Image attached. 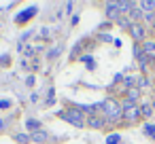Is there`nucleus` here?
Masks as SVG:
<instances>
[{"instance_id": "20", "label": "nucleus", "mask_w": 155, "mask_h": 144, "mask_svg": "<svg viewBox=\"0 0 155 144\" xmlns=\"http://www.w3.org/2000/svg\"><path fill=\"white\" fill-rule=\"evenodd\" d=\"M60 53H62V47H55V49H51V51H49L47 55H49V57H58Z\"/></svg>"}, {"instance_id": "25", "label": "nucleus", "mask_w": 155, "mask_h": 144, "mask_svg": "<svg viewBox=\"0 0 155 144\" xmlns=\"http://www.w3.org/2000/svg\"><path fill=\"white\" fill-rule=\"evenodd\" d=\"M151 106H153V110H155V98H153V102H151Z\"/></svg>"}, {"instance_id": "8", "label": "nucleus", "mask_w": 155, "mask_h": 144, "mask_svg": "<svg viewBox=\"0 0 155 144\" xmlns=\"http://www.w3.org/2000/svg\"><path fill=\"white\" fill-rule=\"evenodd\" d=\"M142 53H144L149 59L155 62V43H153V40H144V43H142Z\"/></svg>"}, {"instance_id": "10", "label": "nucleus", "mask_w": 155, "mask_h": 144, "mask_svg": "<svg viewBox=\"0 0 155 144\" xmlns=\"http://www.w3.org/2000/svg\"><path fill=\"white\" fill-rule=\"evenodd\" d=\"M125 95H127L125 100H130V102H134V104H136V102L140 100V89H138V87H130V89L125 91Z\"/></svg>"}, {"instance_id": "18", "label": "nucleus", "mask_w": 155, "mask_h": 144, "mask_svg": "<svg viewBox=\"0 0 155 144\" xmlns=\"http://www.w3.org/2000/svg\"><path fill=\"white\" fill-rule=\"evenodd\" d=\"M81 62H85V64H87V68H94V57H91V55H83V57H81Z\"/></svg>"}, {"instance_id": "3", "label": "nucleus", "mask_w": 155, "mask_h": 144, "mask_svg": "<svg viewBox=\"0 0 155 144\" xmlns=\"http://www.w3.org/2000/svg\"><path fill=\"white\" fill-rule=\"evenodd\" d=\"M121 108H123V119L125 121H138L140 119V106L138 104H134L130 100H123Z\"/></svg>"}, {"instance_id": "17", "label": "nucleus", "mask_w": 155, "mask_h": 144, "mask_svg": "<svg viewBox=\"0 0 155 144\" xmlns=\"http://www.w3.org/2000/svg\"><path fill=\"white\" fill-rule=\"evenodd\" d=\"M144 133L149 138H155V125H144Z\"/></svg>"}, {"instance_id": "7", "label": "nucleus", "mask_w": 155, "mask_h": 144, "mask_svg": "<svg viewBox=\"0 0 155 144\" xmlns=\"http://www.w3.org/2000/svg\"><path fill=\"white\" fill-rule=\"evenodd\" d=\"M104 13H106L108 19H115V21L121 17V15H119V9H117V2H106V5H104Z\"/></svg>"}, {"instance_id": "23", "label": "nucleus", "mask_w": 155, "mask_h": 144, "mask_svg": "<svg viewBox=\"0 0 155 144\" xmlns=\"http://www.w3.org/2000/svg\"><path fill=\"white\" fill-rule=\"evenodd\" d=\"M26 85H28V87H32V85H34V76H28V81H26Z\"/></svg>"}, {"instance_id": "6", "label": "nucleus", "mask_w": 155, "mask_h": 144, "mask_svg": "<svg viewBox=\"0 0 155 144\" xmlns=\"http://www.w3.org/2000/svg\"><path fill=\"white\" fill-rule=\"evenodd\" d=\"M49 138H51V136H49V131H45V129H38V131L30 133V142H34V144H45Z\"/></svg>"}, {"instance_id": "19", "label": "nucleus", "mask_w": 155, "mask_h": 144, "mask_svg": "<svg viewBox=\"0 0 155 144\" xmlns=\"http://www.w3.org/2000/svg\"><path fill=\"white\" fill-rule=\"evenodd\" d=\"M123 81H125V85H127V89H130V87H136V78H134V76H125Z\"/></svg>"}, {"instance_id": "12", "label": "nucleus", "mask_w": 155, "mask_h": 144, "mask_svg": "<svg viewBox=\"0 0 155 144\" xmlns=\"http://www.w3.org/2000/svg\"><path fill=\"white\" fill-rule=\"evenodd\" d=\"M26 127H28V131H30V133H34V131H38V129H43V127H41V121H36V119H28V121H26Z\"/></svg>"}, {"instance_id": "21", "label": "nucleus", "mask_w": 155, "mask_h": 144, "mask_svg": "<svg viewBox=\"0 0 155 144\" xmlns=\"http://www.w3.org/2000/svg\"><path fill=\"white\" fill-rule=\"evenodd\" d=\"M9 59H11L9 55H0V66H9V64H11Z\"/></svg>"}, {"instance_id": "26", "label": "nucleus", "mask_w": 155, "mask_h": 144, "mask_svg": "<svg viewBox=\"0 0 155 144\" xmlns=\"http://www.w3.org/2000/svg\"><path fill=\"white\" fill-rule=\"evenodd\" d=\"M153 15H155V11H153Z\"/></svg>"}, {"instance_id": "16", "label": "nucleus", "mask_w": 155, "mask_h": 144, "mask_svg": "<svg viewBox=\"0 0 155 144\" xmlns=\"http://www.w3.org/2000/svg\"><path fill=\"white\" fill-rule=\"evenodd\" d=\"M119 142H121V136L119 133H113V136L106 138V144H119Z\"/></svg>"}, {"instance_id": "1", "label": "nucleus", "mask_w": 155, "mask_h": 144, "mask_svg": "<svg viewBox=\"0 0 155 144\" xmlns=\"http://www.w3.org/2000/svg\"><path fill=\"white\" fill-rule=\"evenodd\" d=\"M102 106H104V121H108V123H117V121H121L123 119V108H121V104L115 100V98H106L104 102H102Z\"/></svg>"}, {"instance_id": "5", "label": "nucleus", "mask_w": 155, "mask_h": 144, "mask_svg": "<svg viewBox=\"0 0 155 144\" xmlns=\"http://www.w3.org/2000/svg\"><path fill=\"white\" fill-rule=\"evenodd\" d=\"M130 36H132L136 43H138V40L142 43V40H144V36H147L144 26H142V24H132V28H130Z\"/></svg>"}, {"instance_id": "15", "label": "nucleus", "mask_w": 155, "mask_h": 144, "mask_svg": "<svg viewBox=\"0 0 155 144\" xmlns=\"http://www.w3.org/2000/svg\"><path fill=\"white\" fill-rule=\"evenodd\" d=\"M15 140H17L19 144H28V142H30V133H17Z\"/></svg>"}, {"instance_id": "13", "label": "nucleus", "mask_w": 155, "mask_h": 144, "mask_svg": "<svg viewBox=\"0 0 155 144\" xmlns=\"http://www.w3.org/2000/svg\"><path fill=\"white\" fill-rule=\"evenodd\" d=\"M138 9H140L142 13H151V11L155 9V2H153V0H142V2L138 5Z\"/></svg>"}, {"instance_id": "2", "label": "nucleus", "mask_w": 155, "mask_h": 144, "mask_svg": "<svg viewBox=\"0 0 155 144\" xmlns=\"http://www.w3.org/2000/svg\"><path fill=\"white\" fill-rule=\"evenodd\" d=\"M60 117H62L66 123H70L72 127H77V129H83V127H85V119H83V112H81V108L62 110V112H60Z\"/></svg>"}, {"instance_id": "22", "label": "nucleus", "mask_w": 155, "mask_h": 144, "mask_svg": "<svg viewBox=\"0 0 155 144\" xmlns=\"http://www.w3.org/2000/svg\"><path fill=\"white\" fill-rule=\"evenodd\" d=\"M9 106H11L9 100H0V108H9Z\"/></svg>"}, {"instance_id": "4", "label": "nucleus", "mask_w": 155, "mask_h": 144, "mask_svg": "<svg viewBox=\"0 0 155 144\" xmlns=\"http://www.w3.org/2000/svg\"><path fill=\"white\" fill-rule=\"evenodd\" d=\"M36 13H38V7H30V9H26V11H21V13L15 15V24H26V21L32 19Z\"/></svg>"}, {"instance_id": "9", "label": "nucleus", "mask_w": 155, "mask_h": 144, "mask_svg": "<svg viewBox=\"0 0 155 144\" xmlns=\"http://www.w3.org/2000/svg\"><path fill=\"white\" fill-rule=\"evenodd\" d=\"M104 117H87V127H91V129H100V127H104Z\"/></svg>"}, {"instance_id": "14", "label": "nucleus", "mask_w": 155, "mask_h": 144, "mask_svg": "<svg viewBox=\"0 0 155 144\" xmlns=\"http://www.w3.org/2000/svg\"><path fill=\"white\" fill-rule=\"evenodd\" d=\"M117 26L119 28H123V30H127L130 32V28H132V21H130V17H125V15H121L119 19H117Z\"/></svg>"}, {"instance_id": "11", "label": "nucleus", "mask_w": 155, "mask_h": 144, "mask_svg": "<svg viewBox=\"0 0 155 144\" xmlns=\"http://www.w3.org/2000/svg\"><path fill=\"white\" fill-rule=\"evenodd\" d=\"M153 114H155V110H153V106H151V104H142V106H140V117L151 119Z\"/></svg>"}, {"instance_id": "24", "label": "nucleus", "mask_w": 155, "mask_h": 144, "mask_svg": "<svg viewBox=\"0 0 155 144\" xmlns=\"http://www.w3.org/2000/svg\"><path fill=\"white\" fill-rule=\"evenodd\" d=\"M5 127H7V125H5V121H2V119H0V131H2Z\"/></svg>"}]
</instances>
